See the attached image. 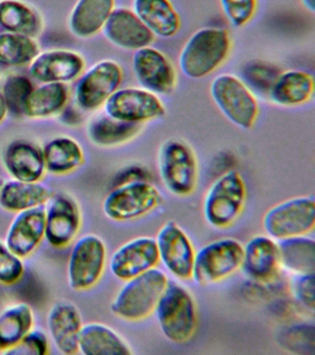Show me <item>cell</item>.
<instances>
[{"instance_id": "cb8c5ba5", "label": "cell", "mask_w": 315, "mask_h": 355, "mask_svg": "<svg viewBox=\"0 0 315 355\" xmlns=\"http://www.w3.org/2000/svg\"><path fill=\"white\" fill-rule=\"evenodd\" d=\"M132 10L154 36L172 38L181 31V16L170 0H134Z\"/></svg>"}, {"instance_id": "1f68e13d", "label": "cell", "mask_w": 315, "mask_h": 355, "mask_svg": "<svg viewBox=\"0 0 315 355\" xmlns=\"http://www.w3.org/2000/svg\"><path fill=\"white\" fill-rule=\"evenodd\" d=\"M282 268L292 275L314 273L315 243L309 236L278 241Z\"/></svg>"}, {"instance_id": "f546056e", "label": "cell", "mask_w": 315, "mask_h": 355, "mask_svg": "<svg viewBox=\"0 0 315 355\" xmlns=\"http://www.w3.org/2000/svg\"><path fill=\"white\" fill-rule=\"evenodd\" d=\"M46 171L57 175L70 173L84 161L82 147L73 139L59 137L46 144L43 149Z\"/></svg>"}, {"instance_id": "8992f818", "label": "cell", "mask_w": 315, "mask_h": 355, "mask_svg": "<svg viewBox=\"0 0 315 355\" xmlns=\"http://www.w3.org/2000/svg\"><path fill=\"white\" fill-rule=\"evenodd\" d=\"M164 196L147 180H135L116 185L103 202L105 215L115 222H132L146 218L164 204Z\"/></svg>"}, {"instance_id": "836d02e7", "label": "cell", "mask_w": 315, "mask_h": 355, "mask_svg": "<svg viewBox=\"0 0 315 355\" xmlns=\"http://www.w3.org/2000/svg\"><path fill=\"white\" fill-rule=\"evenodd\" d=\"M39 54L31 36L13 33H0V65L18 67L32 62Z\"/></svg>"}, {"instance_id": "e0dca14e", "label": "cell", "mask_w": 315, "mask_h": 355, "mask_svg": "<svg viewBox=\"0 0 315 355\" xmlns=\"http://www.w3.org/2000/svg\"><path fill=\"white\" fill-rule=\"evenodd\" d=\"M45 212L48 243L56 248L70 245L81 227V214L75 202L65 196H52Z\"/></svg>"}, {"instance_id": "4fadbf2b", "label": "cell", "mask_w": 315, "mask_h": 355, "mask_svg": "<svg viewBox=\"0 0 315 355\" xmlns=\"http://www.w3.org/2000/svg\"><path fill=\"white\" fill-rule=\"evenodd\" d=\"M134 76L142 87L157 96L170 94L176 88L178 74L170 58L151 46L134 51L132 57Z\"/></svg>"}, {"instance_id": "30bf717a", "label": "cell", "mask_w": 315, "mask_h": 355, "mask_svg": "<svg viewBox=\"0 0 315 355\" xmlns=\"http://www.w3.org/2000/svg\"><path fill=\"white\" fill-rule=\"evenodd\" d=\"M107 261V246L98 236L80 238L71 249L68 263V282L74 291L95 287L103 277Z\"/></svg>"}, {"instance_id": "484cf974", "label": "cell", "mask_w": 315, "mask_h": 355, "mask_svg": "<svg viewBox=\"0 0 315 355\" xmlns=\"http://www.w3.org/2000/svg\"><path fill=\"white\" fill-rule=\"evenodd\" d=\"M53 196L51 188L38 182L12 180L0 186V207L10 212H21L48 204Z\"/></svg>"}, {"instance_id": "83f0119b", "label": "cell", "mask_w": 315, "mask_h": 355, "mask_svg": "<svg viewBox=\"0 0 315 355\" xmlns=\"http://www.w3.org/2000/svg\"><path fill=\"white\" fill-rule=\"evenodd\" d=\"M34 313L28 304L19 302L0 313V352L16 349L34 326Z\"/></svg>"}, {"instance_id": "277c9868", "label": "cell", "mask_w": 315, "mask_h": 355, "mask_svg": "<svg viewBox=\"0 0 315 355\" xmlns=\"http://www.w3.org/2000/svg\"><path fill=\"white\" fill-rule=\"evenodd\" d=\"M248 189L244 178L236 169L224 172L210 185L203 202L204 218L213 229L233 227L244 212Z\"/></svg>"}, {"instance_id": "f1b7e54d", "label": "cell", "mask_w": 315, "mask_h": 355, "mask_svg": "<svg viewBox=\"0 0 315 355\" xmlns=\"http://www.w3.org/2000/svg\"><path fill=\"white\" fill-rule=\"evenodd\" d=\"M142 130V124L118 121L105 113L93 119L88 128V135L96 146L116 147L134 140Z\"/></svg>"}, {"instance_id": "7a4b0ae2", "label": "cell", "mask_w": 315, "mask_h": 355, "mask_svg": "<svg viewBox=\"0 0 315 355\" xmlns=\"http://www.w3.org/2000/svg\"><path fill=\"white\" fill-rule=\"evenodd\" d=\"M163 336L178 345L189 343L198 329V308L192 291L179 282H170L154 311Z\"/></svg>"}, {"instance_id": "7402d4cb", "label": "cell", "mask_w": 315, "mask_h": 355, "mask_svg": "<svg viewBox=\"0 0 315 355\" xmlns=\"http://www.w3.org/2000/svg\"><path fill=\"white\" fill-rule=\"evenodd\" d=\"M48 326L52 340L62 354H74L79 351L82 319L75 305L57 302L49 311Z\"/></svg>"}, {"instance_id": "8fae6325", "label": "cell", "mask_w": 315, "mask_h": 355, "mask_svg": "<svg viewBox=\"0 0 315 355\" xmlns=\"http://www.w3.org/2000/svg\"><path fill=\"white\" fill-rule=\"evenodd\" d=\"M160 265L165 273L177 282L192 279L196 249L192 239L175 221H167L159 230L156 237Z\"/></svg>"}, {"instance_id": "d6a6232c", "label": "cell", "mask_w": 315, "mask_h": 355, "mask_svg": "<svg viewBox=\"0 0 315 355\" xmlns=\"http://www.w3.org/2000/svg\"><path fill=\"white\" fill-rule=\"evenodd\" d=\"M40 25L39 17L29 6L18 0L0 1V26L8 32L33 36Z\"/></svg>"}, {"instance_id": "5bb4252c", "label": "cell", "mask_w": 315, "mask_h": 355, "mask_svg": "<svg viewBox=\"0 0 315 355\" xmlns=\"http://www.w3.org/2000/svg\"><path fill=\"white\" fill-rule=\"evenodd\" d=\"M123 76V68L114 60L96 63L77 83V103L85 110L100 107L120 88Z\"/></svg>"}, {"instance_id": "ffe728a7", "label": "cell", "mask_w": 315, "mask_h": 355, "mask_svg": "<svg viewBox=\"0 0 315 355\" xmlns=\"http://www.w3.org/2000/svg\"><path fill=\"white\" fill-rule=\"evenodd\" d=\"M314 94V75L300 69L282 72L273 79L268 89L270 101L282 107L305 105L311 101Z\"/></svg>"}, {"instance_id": "d590c367", "label": "cell", "mask_w": 315, "mask_h": 355, "mask_svg": "<svg viewBox=\"0 0 315 355\" xmlns=\"http://www.w3.org/2000/svg\"><path fill=\"white\" fill-rule=\"evenodd\" d=\"M221 10L233 27L247 25L255 16L257 0H219Z\"/></svg>"}, {"instance_id": "6da1fadb", "label": "cell", "mask_w": 315, "mask_h": 355, "mask_svg": "<svg viewBox=\"0 0 315 355\" xmlns=\"http://www.w3.org/2000/svg\"><path fill=\"white\" fill-rule=\"evenodd\" d=\"M231 49L228 31L218 27L201 28L193 33L182 47L179 69L190 79H204L226 62Z\"/></svg>"}, {"instance_id": "ac0fdd59", "label": "cell", "mask_w": 315, "mask_h": 355, "mask_svg": "<svg viewBox=\"0 0 315 355\" xmlns=\"http://www.w3.org/2000/svg\"><path fill=\"white\" fill-rule=\"evenodd\" d=\"M103 32L110 43L132 51L151 46L156 38L134 11L127 8L112 11L104 25Z\"/></svg>"}, {"instance_id": "d6986e66", "label": "cell", "mask_w": 315, "mask_h": 355, "mask_svg": "<svg viewBox=\"0 0 315 355\" xmlns=\"http://www.w3.org/2000/svg\"><path fill=\"white\" fill-rule=\"evenodd\" d=\"M46 212L42 207L17 213L10 223L5 244L21 258L32 254L45 238Z\"/></svg>"}, {"instance_id": "5b68a950", "label": "cell", "mask_w": 315, "mask_h": 355, "mask_svg": "<svg viewBox=\"0 0 315 355\" xmlns=\"http://www.w3.org/2000/svg\"><path fill=\"white\" fill-rule=\"evenodd\" d=\"M160 180L165 190L179 198L192 196L197 190L199 162L195 150L181 139H168L157 155Z\"/></svg>"}, {"instance_id": "9c48e42d", "label": "cell", "mask_w": 315, "mask_h": 355, "mask_svg": "<svg viewBox=\"0 0 315 355\" xmlns=\"http://www.w3.org/2000/svg\"><path fill=\"white\" fill-rule=\"evenodd\" d=\"M262 227L278 241L309 236L315 227L314 197H293L273 205L264 214Z\"/></svg>"}, {"instance_id": "7c38bea8", "label": "cell", "mask_w": 315, "mask_h": 355, "mask_svg": "<svg viewBox=\"0 0 315 355\" xmlns=\"http://www.w3.org/2000/svg\"><path fill=\"white\" fill-rule=\"evenodd\" d=\"M105 110L113 119L135 124L156 121L167 114L159 96L143 87L118 88L105 103Z\"/></svg>"}, {"instance_id": "3957f363", "label": "cell", "mask_w": 315, "mask_h": 355, "mask_svg": "<svg viewBox=\"0 0 315 355\" xmlns=\"http://www.w3.org/2000/svg\"><path fill=\"white\" fill-rule=\"evenodd\" d=\"M170 279L159 268L124 282L111 304L117 318L127 322H142L154 315Z\"/></svg>"}, {"instance_id": "4316f807", "label": "cell", "mask_w": 315, "mask_h": 355, "mask_svg": "<svg viewBox=\"0 0 315 355\" xmlns=\"http://www.w3.org/2000/svg\"><path fill=\"white\" fill-rule=\"evenodd\" d=\"M116 0H79L71 14V32L79 37H91L103 30Z\"/></svg>"}, {"instance_id": "2e32d148", "label": "cell", "mask_w": 315, "mask_h": 355, "mask_svg": "<svg viewBox=\"0 0 315 355\" xmlns=\"http://www.w3.org/2000/svg\"><path fill=\"white\" fill-rule=\"evenodd\" d=\"M282 269L278 241L269 236L256 235L243 245L242 270L253 282L268 283Z\"/></svg>"}, {"instance_id": "60d3db41", "label": "cell", "mask_w": 315, "mask_h": 355, "mask_svg": "<svg viewBox=\"0 0 315 355\" xmlns=\"http://www.w3.org/2000/svg\"><path fill=\"white\" fill-rule=\"evenodd\" d=\"M301 4L309 12L314 13L315 11V0H300Z\"/></svg>"}, {"instance_id": "4dcf8cb0", "label": "cell", "mask_w": 315, "mask_h": 355, "mask_svg": "<svg viewBox=\"0 0 315 355\" xmlns=\"http://www.w3.org/2000/svg\"><path fill=\"white\" fill-rule=\"evenodd\" d=\"M69 90L63 83H46L33 89L27 97L24 114L30 118H44L59 112L68 101Z\"/></svg>"}, {"instance_id": "8d00e7d4", "label": "cell", "mask_w": 315, "mask_h": 355, "mask_svg": "<svg viewBox=\"0 0 315 355\" xmlns=\"http://www.w3.org/2000/svg\"><path fill=\"white\" fill-rule=\"evenodd\" d=\"M23 258L0 243V283L12 285L20 282L24 274Z\"/></svg>"}, {"instance_id": "ab89813d", "label": "cell", "mask_w": 315, "mask_h": 355, "mask_svg": "<svg viewBox=\"0 0 315 355\" xmlns=\"http://www.w3.org/2000/svg\"><path fill=\"white\" fill-rule=\"evenodd\" d=\"M8 112V107L6 102L3 96H2L1 92H0V123L3 121L5 116H6Z\"/></svg>"}, {"instance_id": "44dd1931", "label": "cell", "mask_w": 315, "mask_h": 355, "mask_svg": "<svg viewBox=\"0 0 315 355\" xmlns=\"http://www.w3.org/2000/svg\"><path fill=\"white\" fill-rule=\"evenodd\" d=\"M84 67V58L77 53L54 50L37 55L32 61L30 73L40 82H71L82 73Z\"/></svg>"}, {"instance_id": "52a82bcc", "label": "cell", "mask_w": 315, "mask_h": 355, "mask_svg": "<svg viewBox=\"0 0 315 355\" xmlns=\"http://www.w3.org/2000/svg\"><path fill=\"white\" fill-rule=\"evenodd\" d=\"M210 94L218 110L231 123L243 130H251L255 125L260 113L258 100L236 75H218L210 85Z\"/></svg>"}, {"instance_id": "e575fe53", "label": "cell", "mask_w": 315, "mask_h": 355, "mask_svg": "<svg viewBox=\"0 0 315 355\" xmlns=\"http://www.w3.org/2000/svg\"><path fill=\"white\" fill-rule=\"evenodd\" d=\"M33 89L31 80L28 78L21 75L10 77L5 83L1 93L6 102L8 111L15 115L24 114V104Z\"/></svg>"}, {"instance_id": "9a60e30c", "label": "cell", "mask_w": 315, "mask_h": 355, "mask_svg": "<svg viewBox=\"0 0 315 355\" xmlns=\"http://www.w3.org/2000/svg\"><path fill=\"white\" fill-rule=\"evenodd\" d=\"M160 265L156 238L139 236L118 247L109 261L110 272L121 282L134 279Z\"/></svg>"}, {"instance_id": "d4e9b609", "label": "cell", "mask_w": 315, "mask_h": 355, "mask_svg": "<svg viewBox=\"0 0 315 355\" xmlns=\"http://www.w3.org/2000/svg\"><path fill=\"white\" fill-rule=\"evenodd\" d=\"M79 351L85 355H129L132 347L112 327L101 323L82 324L78 338Z\"/></svg>"}, {"instance_id": "74e56055", "label": "cell", "mask_w": 315, "mask_h": 355, "mask_svg": "<svg viewBox=\"0 0 315 355\" xmlns=\"http://www.w3.org/2000/svg\"><path fill=\"white\" fill-rule=\"evenodd\" d=\"M314 273L293 275L290 290L296 301L306 308L314 311Z\"/></svg>"}, {"instance_id": "603a6c76", "label": "cell", "mask_w": 315, "mask_h": 355, "mask_svg": "<svg viewBox=\"0 0 315 355\" xmlns=\"http://www.w3.org/2000/svg\"><path fill=\"white\" fill-rule=\"evenodd\" d=\"M4 165L10 176L21 182H40L46 171L43 150L26 141H13L7 147Z\"/></svg>"}, {"instance_id": "f35d334b", "label": "cell", "mask_w": 315, "mask_h": 355, "mask_svg": "<svg viewBox=\"0 0 315 355\" xmlns=\"http://www.w3.org/2000/svg\"><path fill=\"white\" fill-rule=\"evenodd\" d=\"M16 348H20L24 354L45 355L48 352V338L40 330H31Z\"/></svg>"}, {"instance_id": "ba28073f", "label": "cell", "mask_w": 315, "mask_h": 355, "mask_svg": "<svg viewBox=\"0 0 315 355\" xmlns=\"http://www.w3.org/2000/svg\"><path fill=\"white\" fill-rule=\"evenodd\" d=\"M243 244L233 238L211 241L196 252L192 279L196 284H218L242 270Z\"/></svg>"}]
</instances>
